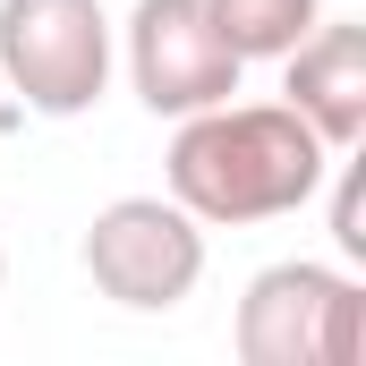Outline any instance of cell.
Returning <instances> with one entry per match:
<instances>
[{"label": "cell", "mask_w": 366, "mask_h": 366, "mask_svg": "<svg viewBox=\"0 0 366 366\" xmlns=\"http://www.w3.org/2000/svg\"><path fill=\"white\" fill-rule=\"evenodd\" d=\"M324 171H332V145L290 102H213L179 119L162 179L204 230H247V222L307 213L324 196Z\"/></svg>", "instance_id": "cell-1"}, {"label": "cell", "mask_w": 366, "mask_h": 366, "mask_svg": "<svg viewBox=\"0 0 366 366\" xmlns=\"http://www.w3.org/2000/svg\"><path fill=\"white\" fill-rule=\"evenodd\" d=\"M0 281H9V256H0Z\"/></svg>", "instance_id": "cell-9"}, {"label": "cell", "mask_w": 366, "mask_h": 366, "mask_svg": "<svg viewBox=\"0 0 366 366\" xmlns=\"http://www.w3.org/2000/svg\"><path fill=\"white\" fill-rule=\"evenodd\" d=\"M0 77L43 119L94 111L111 94V17H102V0H0Z\"/></svg>", "instance_id": "cell-4"}, {"label": "cell", "mask_w": 366, "mask_h": 366, "mask_svg": "<svg viewBox=\"0 0 366 366\" xmlns=\"http://www.w3.org/2000/svg\"><path fill=\"white\" fill-rule=\"evenodd\" d=\"M239 51L222 43L204 0H137L128 9V86L154 119H187L239 94Z\"/></svg>", "instance_id": "cell-5"}, {"label": "cell", "mask_w": 366, "mask_h": 366, "mask_svg": "<svg viewBox=\"0 0 366 366\" xmlns=\"http://www.w3.org/2000/svg\"><path fill=\"white\" fill-rule=\"evenodd\" d=\"M281 102L332 154H350L366 137V26H324L315 17V34L281 51Z\"/></svg>", "instance_id": "cell-6"}, {"label": "cell", "mask_w": 366, "mask_h": 366, "mask_svg": "<svg viewBox=\"0 0 366 366\" xmlns=\"http://www.w3.org/2000/svg\"><path fill=\"white\" fill-rule=\"evenodd\" d=\"M239 358L247 366H358L366 350V281L315 256L264 264L239 298L230 324Z\"/></svg>", "instance_id": "cell-2"}, {"label": "cell", "mask_w": 366, "mask_h": 366, "mask_svg": "<svg viewBox=\"0 0 366 366\" xmlns=\"http://www.w3.org/2000/svg\"><path fill=\"white\" fill-rule=\"evenodd\" d=\"M332 239H341V256H366V213H358V162H341L332 154Z\"/></svg>", "instance_id": "cell-8"}, {"label": "cell", "mask_w": 366, "mask_h": 366, "mask_svg": "<svg viewBox=\"0 0 366 366\" xmlns=\"http://www.w3.org/2000/svg\"><path fill=\"white\" fill-rule=\"evenodd\" d=\"M86 273L128 315H171L204 281V222L179 196H111L86 222Z\"/></svg>", "instance_id": "cell-3"}, {"label": "cell", "mask_w": 366, "mask_h": 366, "mask_svg": "<svg viewBox=\"0 0 366 366\" xmlns=\"http://www.w3.org/2000/svg\"><path fill=\"white\" fill-rule=\"evenodd\" d=\"M204 9H213V26H222V43L239 60H281L324 17V0H204Z\"/></svg>", "instance_id": "cell-7"}]
</instances>
